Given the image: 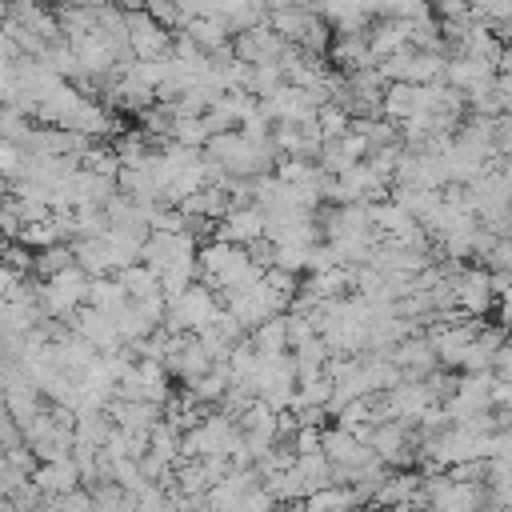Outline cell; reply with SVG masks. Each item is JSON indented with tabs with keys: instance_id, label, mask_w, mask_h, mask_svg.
Here are the masks:
<instances>
[{
	"instance_id": "1",
	"label": "cell",
	"mask_w": 512,
	"mask_h": 512,
	"mask_svg": "<svg viewBox=\"0 0 512 512\" xmlns=\"http://www.w3.org/2000/svg\"><path fill=\"white\" fill-rule=\"evenodd\" d=\"M452 300L464 316H488V308L500 304L488 288V268L484 264H464L460 272H452Z\"/></svg>"
},
{
	"instance_id": "2",
	"label": "cell",
	"mask_w": 512,
	"mask_h": 512,
	"mask_svg": "<svg viewBox=\"0 0 512 512\" xmlns=\"http://www.w3.org/2000/svg\"><path fill=\"white\" fill-rule=\"evenodd\" d=\"M284 44H288V40H284L280 32H272L264 20L228 36L232 56H236V60H248V64H264V60H272V64H276V56L284 52Z\"/></svg>"
},
{
	"instance_id": "3",
	"label": "cell",
	"mask_w": 512,
	"mask_h": 512,
	"mask_svg": "<svg viewBox=\"0 0 512 512\" xmlns=\"http://www.w3.org/2000/svg\"><path fill=\"white\" fill-rule=\"evenodd\" d=\"M124 32H128V48H132L136 60H144V56H160V52H168V44H172V28L156 24L144 8L124 12Z\"/></svg>"
},
{
	"instance_id": "4",
	"label": "cell",
	"mask_w": 512,
	"mask_h": 512,
	"mask_svg": "<svg viewBox=\"0 0 512 512\" xmlns=\"http://www.w3.org/2000/svg\"><path fill=\"white\" fill-rule=\"evenodd\" d=\"M264 236V208L260 204H240V208H228L216 228H212V240H228V244H248Z\"/></svg>"
},
{
	"instance_id": "5",
	"label": "cell",
	"mask_w": 512,
	"mask_h": 512,
	"mask_svg": "<svg viewBox=\"0 0 512 512\" xmlns=\"http://www.w3.org/2000/svg\"><path fill=\"white\" fill-rule=\"evenodd\" d=\"M320 452H324L332 464H344V468H360V464L372 460V448L360 444V440H356L348 428H340V424H324V428H320Z\"/></svg>"
},
{
	"instance_id": "6",
	"label": "cell",
	"mask_w": 512,
	"mask_h": 512,
	"mask_svg": "<svg viewBox=\"0 0 512 512\" xmlns=\"http://www.w3.org/2000/svg\"><path fill=\"white\" fill-rule=\"evenodd\" d=\"M104 412H108V420L116 428H128V432H148V424L160 420V404H152V400H120V396H112L104 404Z\"/></svg>"
},
{
	"instance_id": "7",
	"label": "cell",
	"mask_w": 512,
	"mask_h": 512,
	"mask_svg": "<svg viewBox=\"0 0 512 512\" xmlns=\"http://www.w3.org/2000/svg\"><path fill=\"white\" fill-rule=\"evenodd\" d=\"M128 300H132V296L124 292V284H120L112 272H104V276H88V292H84V304H92V308H100V312L116 316V312H120Z\"/></svg>"
},
{
	"instance_id": "8",
	"label": "cell",
	"mask_w": 512,
	"mask_h": 512,
	"mask_svg": "<svg viewBox=\"0 0 512 512\" xmlns=\"http://www.w3.org/2000/svg\"><path fill=\"white\" fill-rule=\"evenodd\" d=\"M180 32H188L204 52H216V48H224L228 44V24H224V16H188L184 24H180Z\"/></svg>"
},
{
	"instance_id": "9",
	"label": "cell",
	"mask_w": 512,
	"mask_h": 512,
	"mask_svg": "<svg viewBox=\"0 0 512 512\" xmlns=\"http://www.w3.org/2000/svg\"><path fill=\"white\" fill-rule=\"evenodd\" d=\"M156 276H160V296H164V300H176L192 280H200V264H196V256H176V260L164 264Z\"/></svg>"
},
{
	"instance_id": "10",
	"label": "cell",
	"mask_w": 512,
	"mask_h": 512,
	"mask_svg": "<svg viewBox=\"0 0 512 512\" xmlns=\"http://www.w3.org/2000/svg\"><path fill=\"white\" fill-rule=\"evenodd\" d=\"M248 344L268 356V352H284L288 348V332H284V312H272L268 320H260L256 328H248Z\"/></svg>"
},
{
	"instance_id": "11",
	"label": "cell",
	"mask_w": 512,
	"mask_h": 512,
	"mask_svg": "<svg viewBox=\"0 0 512 512\" xmlns=\"http://www.w3.org/2000/svg\"><path fill=\"white\" fill-rule=\"evenodd\" d=\"M412 108H416V84H408V80H388L384 92H380V116L404 120Z\"/></svg>"
},
{
	"instance_id": "12",
	"label": "cell",
	"mask_w": 512,
	"mask_h": 512,
	"mask_svg": "<svg viewBox=\"0 0 512 512\" xmlns=\"http://www.w3.org/2000/svg\"><path fill=\"white\" fill-rule=\"evenodd\" d=\"M292 468L304 476V488H308V492L332 484V460H328L320 448H312V452H296V456H292ZM308 492H304V496H308Z\"/></svg>"
},
{
	"instance_id": "13",
	"label": "cell",
	"mask_w": 512,
	"mask_h": 512,
	"mask_svg": "<svg viewBox=\"0 0 512 512\" xmlns=\"http://www.w3.org/2000/svg\"><path fill=\"white\" fill-rule=\"evenodd\" d=\"M68 264H72V244H68V240L32 248V276H36V280H48V276H56V272L68 268Z\"/></svg>"
},
{
	"instance_id": "14",
	"label": "cell",
	"mask_w": 512,
	"mask_h": 512,
	"mask_svg": "<svg viewBox=\"0 0 512 512\" xmlns=\"http://www.w3.org/2000/svg\"><path fill=\"white\" fill-rule=\"evenodd\" d=\"M112 276L124 284V292H128L132 300H136V296H144V292H156V288H160V276H156V272H152L144 260H132V264L116 268Z\"/></svg>"
},
{
	"instance_id": "15",
	"label": "cell",
	"mask_w": 512,
	"mask_h": 512,
	"mask_svg": "<svg viewBox=\"0 0 512 512\" xmlns=\"http://www.w3.org/2000/svg\"><path fill=\"white\" fill-rule=\"evenodd\" d=\"M116 188H120L124 196H132V200H156V180H152L148 168H128V164H120Z\"/></svg>"
},
{
	"instance_id": "16",
	"label": "cell",
	"mask_w": 512,
	"mask_h": 512,
	"mask_svg": "<svg viewBox=\"0 0 512 512\" xmlns=\"http://www.w3.org/2000/svg\"><path fill=\"white\" fill-rule=\"evenodd\" d=\"M148 448H152L160 460L176 464V460H180V432L160 416V420H152V424H148Z\"/></svg>"
},
{
	"instance_id": "17",
	"label": "cell",
	"mask_w": 512,
	"mask_h": 512,
	"mask_svg": "<svg viewBox=\"0 0 512 512\" xmlns=\"http://www.w3.org/2000/svg\"><path fill=\"white\" fill-rule=\"evenodd\" d=\"M108 228V216L100 204H76L72 208V236H100Z\"/></svg>"
},
{
	"instance_id": "18",
	"label": "cell",
	"mask_w": 512,
	"mask_h": 512,
	"mask_svg": "<svg viewBox=\"0 0 512 512\" xmlns=\"http://www.w3.org/2000/svg\"><path fill=\"white\" fill-rule=\"evenodd\" d=\"M316 128H320V136L324 140H336L344 128H348V112L336 104V100H324V104H316Z\"/></svg>"
},
{
	"instance_id": "19",
	"label": "cell",
	"mask_w": 512,
	"mask_h": 512,
	"mask_svg": "<svg viewBox=\"0 0 512 512\" xmlns=\"http://www.w3.org/2000/svg\"><path fill=\"white\" fill-rule=\"evenodd\" d=\"M276 84H284V72H280V64H272V60H264V64H252V76H248V92L260 100V96H268Z\"/></svg>"
},
{
	"instance_id": "20",
	"label": "cell",
	"mask_w": 512,
	"mask_h": 512,
	"mask_svg": "<svg viewBox=\"0 0 512 512\" xmlns=\"http://www.w3.org/2000/svg\"><path fill=\"white\" fill-rule=\"evenodd\" d=\"M168 136L180 140V144H188V148H204L208 128L200 124V116H172V132Z\"/></svg>"
},
{
	"instance_id": "21",
	"label": "cell",
	"mask_w": 512,
	"mask_h": 512,
	"mask_svg": "<svg viewBox=\"0 0 512 512\" xmlns=\"http://www.w3.org/2000/svg\"><path fill=\"white\" fill-rule=\"evenodd\" d=\"M332 264H340L332 240H312V244L304 248V272H324V268H332Z\"/></svg>"
},
{
	"instance_id": "22",
	"label": "cell",
	"mask_w": 512,
	"mask_h": 512,
	"mask_svg": "<svg viewBox=\"0 0 512 512\" xmlns=\"http://www.w3.org/2000/svg\"><path fill=\"white\" fill-rule=\"evenodd\" d=\"M272 264L300 276V272H304V248H300V244H276V248H272Z\"/></svg>"
},
{
	"instance_id": "23",
	"label": "cell",
	"mask_w": 512,
	"mask_h": 512,
	"mask_svg": "<svg viewBox=\"0 0 512 512\" xmlns=\"http://www.w3.org/2000/svg\"><path fill=\"white\" fill-rule=\"evenodd\" d=\"M20 164H24V148H20L16 140H4V136H0V176H4V180L20 176Z\"/></svg>"
},
{
	"instance_id": "24",
	"label": "cell",
	"mask_w": 512,
	"mask_h": 512,
	"mask_svg": "<svg viewBox=\"0 0 512 512\" xmlns=\"http://www.w3.org/2000/svg\"><path fill=\"white\" fill-rule=\"evenodd\" d=\"M288 444H292V452H312V448H320V424H296L292 436H288Z\"/></svg>"
},
{
	"instance_id": "25",
	"label": "cell",
	"mask_w": 512,
	"mask_h": 512,
	"mask_svg": "<svg viewBox=\"0 0 512 512\" xmlns=\"http://www.w3.org/2000/svg\"><path fill=\"white\" fill-rule=\"evenodd\" d=\"M480 264L484 268H512V244H508V236H496Z\"/></svg>"
},
{
	"instance_id": "26",
	"label": "cell",
	"mask_w": 512,
	"mask_h": 512,
	"mask_svg": "<svg viewBox=\"0 0 512 512\" xmlns=\"http://www.w3.org/2000/svg\"><path fill=\"white\" fill-rule=\"evenodd\" d=\"M336 144L348 152V160H364V152H368V144H364V136L360 132H352V128H344L340 136H336Z\"/></svg>"
},
{
	"instance_id": "27",
	"label": "cell",
	"mask_w": 512,
	"mask_h": 512,
	"mask_svg": "<svg viewBox=\"0 0 512 512\" xmlns=\"http://www.w3.org/2000/svg\"><path fill=\"white\" fill-rule=\"evenodd\" d=\"M120 12H136V8H144V0H112Z\"/></svg>"
},
{
	"instance_id": "28",
	"label": "cell",
	"mask_w": 512,
	"mask_h": 512,
	"mask_svg": "<svg viewBox=\"0 0 512 512\" xmlns=\"http://www.w3.org/2000/svg\"><path fill=\"white\" fill-rule=\"evenodd\" d=\"M68 4H80V8H100V4H108V0H68Z\"/></svg>"
}]
</instances>
